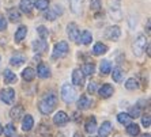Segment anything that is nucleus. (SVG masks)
I'll return each mask as SVG.
<instances>
[{
	"mask_svg": "<svg viewBox=\"0 0 151 137\" xmlns=\"http://www.w3.org/2000/svg\"><path fill=\"white\" fill-rule=\"evenodd\" d=\"M57 105V96L55 94H46L44 98L40 101L38 103V110L44 114V116H48L53 110L56 109Z\"/></svg>",
	"mask_w": 151,
	"mask_h": 137,
	"instance_id": "obj_1",
	"label": "nucleus"
},
{
	"mask_svg": "<svg viewBox=\"0 0 151 137\" xmlns=\"http://www.w3.org/2000/svg\"><path fill=\"white\" fill-rule=\"evenodd\" d=\"M61 98L65 103H72L76 99V90L72 84H63L61 87Z\"/></svg>",
	"mask_w": 151,
	"mask_h": 137,
	"instance_id": "obj_2",
	"label": "nucleus"
},
{
	"mask_svg": "<svg viewBox=\"0 0 151 137\" xmlns=\"http://www.w3.org/2000/svg\"><path fill=\"white\" fill-rule=\"evenodd\" d=\"M68 52H70V45H68V42L67 41H60V42H57L56 45H55V48H53L52 56H53V59H63V57H65L68 54Z\"/></svg>",
	"mask_w": 151,
	"mask_h": 137,
	"instance_id": "obj_3",
	"label": "nucleus"
},
{
	"mask_svg": "<svg viewBox=\"0 0 151 137\" xmlns=\"http://www.w3.org/2000/svg\"><path fill=\"white\" fill-rule=\"evenodd\" d=\"M147 39H146V37L144 35H137L136 39H135L134 45H132V49H134V54L136 57H140L142 54H143V52L146 50V48H147Z\"/></svg>",
	"mask_w": 151,
	"mask_h": 137,
	"instance_id": "obj_4",
	"label": "nucleus"
},
{
	"mask_svg": "<svg viewBox=\"0 0 151 137\" xmlns=\"http://www.w3.org/2000/svg\"><path fill=\"white\" fill-rule=\"evenodd\" d=\"M15 99V91L14 88H3L1 91H0V101L4 103H7V105H11V103L14 102Z\"/></svg>",
	"mask_w": 151,
	"mask_h": 137,
	"instance_id": "obj_5",
	"label": "nucleus"
},
{
	"mask_svg": "<svg viewBox=\"0 0 151 137\" xmlns=\"http://www.w3.org/2000/svg\"><path fill=\"white\" fill-rule=\"evenodd\" d=\"M121 35V30H120L119 26H112V27H108L105 30V38L110 39V41H117Z\"/></svg>",
	"mask_w": 151,
	"mask_h": 137,
	"instance_id": "obj_6",
	"label": "nucleus"
},
{
	"mask_svg": "<svg viewBox=\"0 0 151 137\" xmlns=\"http://www.w3.org/2000/svg\"><path fill=\"white\" fill-rule=\"evenodd\" d=\"M68 121H70V117L65 111H57L53 117V123L57 126H63V125L68 123Z\"/></svg>",
	"mask_w": 151,
	"mask_h": 137,
	"instance_id": "obj_7",
	"label": "nucleus"
},
{
	"mask_svg": "<svg viewBox=\"0 0 151 137\" xmlns=\"http://www.w3.org/2000/svg\"><path fill=\"white\" fill-rule=\"evenodd\" d=\"M109 14H110V18H112L113 21H121V19H123V12H121V8H120L119 3L110 4Z\"/></svg>",
	"mask_w": 151,
	"mask_h": 137,
	"instance_id": "obj_8",
	"label": "nucleus"
},
{
	"mask_svg": "<svg viewBox=\"0 0 151 137\" xmlns=\"http://www.w3.org/2000/svg\"><path fill=\"white\" fill-rule=\"evenodd\" d=\"M67 34L71 41H78L81 33H79V27H78L76 23H70V25L67 26Z\"/></svg>",
	"mask_w": 151,
	"mask_h": 137,
	"instance_id": "obj_9",
	"label": "nucleus"
},
{
	"mask_svg": "<svg viewBox=\"0 0 151 137\" xmlns=\"http://www.w3.org/2000/svg\"><path fill=\"white\" fill-rule=\"evenodd\" d=\"M91 105H93V99H90L87 95H81V98L78 99V103H76L79 110H86L88 107H91Z\"/></svg>",
	"mask_w": 151,
	"mask_h": 137,
	"instance_id": "obj_10",
	"label": "nucleus"
},
{
	"mask_svg": "<svg viewBox=\"0 0 151 137\" xmlns=\"http://www.w3.org/2000/svg\"><path fill=\"white\" fill-rule=\"evenodd\" d=\"M72 84L78 86V87H82L84 84V76L79 68L72 71Z\"/></svg>",
	"mask_w": 151,
	"mask_h": 137,
	"instance_id": "obj_11",
	"label": "nucleus"
},
{
	"mask_svg": "<svg viewBox=\"0 0 151 137\" xmlns=\"http://www.w3.org/2000/svg\"><path fill=\"white\" fill-rule=\"evenodd\" d=\"M113 92H114V88L112 87L110 84H102L101 88L98 90V94L101 98L106 99V98H110L113 95Z\"/></svg>",
	"mask_w": 151,
	"mask_h": 137,
	"instance_id": "obj_12",
	"label": "nucleus"
},
{
	"mask_svg": "<svg viewBox=\"0 0 151 137\" xmlns=\"http://www.w3.org/2000/svg\"><path fill=\"white\" fill-rule=\"evenodd\" d=\"M84 130H86L88 134H93L95 130H97V118H95L94 116H91L86 121V123H84Z\"/></svg>",
	"mask_w": 151,
	"mask_h": 137,
	"instance_id": "obj_13",
	"label": "nucleus"
},
{
	"mask_svg": "<svg viewBox=\"0 0 151 137\" xmlns=\"http://www.w3.org/2000/svg\"><path fill=\"white\" fill-rule=\"evenodd\" d=\"M33 49L37 53H44L48 50V42L45 39H35L33 42Z\"/></svg>",
	"mask_w": 151,
	"mask_h": 137,
	"instance_id": "obj_14",
	"label": "nucleus"
},
{
	"mask_svg": "<svg viewBox=\"0 0 151 137\" xmlns=\"http://www.w3.org/2000/svg\"><path fill=\"white\" fill-rule=\"evenodd\" d=\"M34 126V120H33V117L30 114H26L23 116V120H22V129L25 130V132H30Z\"/></svg>",
	"mask_w": 151,
	"mask_h": 137,
	"instance_id": "obj_15",
	"label": "nucleus"
},
{
	"mask_svg": "<svg viewBox=\"0 0 151 137\" xmlns=\"http://www.w3.org/2000/svg\"><path fill=\"white\" fill-rule=\"evenodd\" d=\"M93 41V35L88 30H83V31L79 34V38H78L76 42L83 44V45H88V44Z\"/></svg>",
	"mask_w": 151,
	"mask_h": 137,
	"instance_id": "obj_16",
	"label": "nucleus"
},
{
	"mask_svg": "<svg viewBox=\"0 0 151 137\" xmlns=\"http://www.w3.org/2000/svg\"><path fill=\"white\" fill-rule=\"evenodd\" d=\"M112 123L109 122V121H105V122H102L101 128L98 129V133L101 137H108L110 133H112Z\"/></svg>",
	"mask_w": 151,
	"mask_h": 137,
	"instance_id": "obj_17",
	"label": "nucleus"
},
{
	"mask_svg": "<svg viewBox=\"0 0 151 137\" xmlns=\"http://www.w3.org/2000/svg\"><path fill=\"white\" fill-rule=\"evenodd\" d=\"M23 107H22L21 105H17V106H14L12 109H11V111H10V117L12 118V120H15V121H18L21 117H23Z\"/></svg>",
	"mask_w": 151,
	"mask_h": 137,
	"instance_id": "obj_18",
	"label": "nucleus"
},
{
	"mask_svg": "<svg viewBox=\"0 0 151 137\" xmlns=\"http://www.w3.org/2000/svg\"><path fill=\"white\" fill-rule=\"evenodd\" d=\"M83 1H84V0H70L71 11H72L74 14L79 15L82 12V6H83Z\"/></svg>",
	"mask_w": 151,
	"mask_h": 137,
	"instance_id": "obj_19",
	"label": "nucleus"
},
{
	"mask_svg": "<svg viewBox=\"0 0 151 137\" xmlns=\"http://www.w3.org/2000/svg\"><path fill=\"white\" fill-rule=\"evenodd\" d=\"M81 72L83 73V76H93L95 72V65L93 63H87L83 64L81 68Z\"/></svg>",
	"mask_w": 151,
	"mask_h": 137,
	"instance_id": "obj_20",
	"label": "nucleus"
},
{
	"mask_svg": "<svg viewBox=\"0 0 151 137\" xmlns=\"http://www.w3.org/2000/svg\"><path fill=\"white\" fill-rule=\"evenodd\" d=\"M26 34H27V27L26 26H19L18 27V30L15 31V35H14V39H15V42H21L22 39L26 37Z\"/></svg>",
	"mask_w": 151,
	"mask_h": 137,
	"instance_id": "obj_21",
	"label": "nucleus"
},
{
	"mask_svg": "<svg viewBox=\"0 0 151 137\" xmlns=\"http://www.w3.org/2000/svg\"><path fill=\"white\" fill-rule=\"evenodd\" d=\"M106 52H108V46L102 42L95 44L94 48H93V54L94 56H101V54H105Z\"/></svg>",
	"mask_w": 151,
	"mask_h": 137,
	"instance_id": "obj_22",
	"label": "nucleus"
},
{
	"mask_svg": "<svg viewBox=\"0 0 151 137\" xmlns=\"http://www.w3.org/2000/svg\"><path fill=\"white\" fill-rule=\"evenodd\" d=\"M37 75H38L41 79H46V77L50 76V69L46 67L45 64H40L38 68H37Z\"/></svg>",
	"mask_w": 151,
	"mask_h": 137,
	"instance_id": "obj_23",
	"label": "nucleus"
},
{
	"mask_svg": "<svg viewBox=\"0 0 151 137\" xmlns=\"http://www.w3.org/2000/svg\"><path fill=\"white\" fill-rule=\"evenodd\" d=\"M3 76H4V81H6L7 84H11V83H15V81H17V75L10 69H4Z\"/></svg>",
	"mask_w": 151,
	"mask_h": 137,
	"instance_id": "obj_24",
	"label": "nucleus"
},
{
	"mask_svg": "<svg viewBox=\"0 0 151 137\" xmlns=\"http://www.w3.org/2000/svg\"><path fill=\"white\" fill-rule=\"evenodd\" d=\"M22 77H23L26 81L34 80V77H35V71L33 69V68H25V69H23V72H22Z\"/></svg>",
	"mask_w": 151,
	"mask_h": 137,
	"instance_id": "obj_25",
	"label": "nucleus"
},
{
	"mask_svg": "<svg viewBox=\"0 0 151 137\" xmlns=\"http://www.w3.org/2000/svg\"><path fill=\"white\" fill-rule=\"evenodd\" d=\"M99 69H101L102 75H109L112 72V64L109 60H102L101 65H99Z\"/></svg>",
	"mask_w": 151,
	"mask_h": 137,
	"instance_id": "obj_26",
	"label": "nucleus"
},
{
	"mask_svg": "<svg viewBox=\"0 0 151 137\" xmlns=\"http://www.w3.org/2000/svg\"><path fill=\"white\" fill-rule=\"evenodd\" d=\"M19 8H21L23 12H26V14H30V12H32V8H33V3L30 0H21Z\"/></svg>",
	"mask_w": 151,
	"mask_h": 137,
	"instance_id": "obj_27",
	"label": "nucleus"
},
{
	"mask_svg": "<svg viewBox=\"0 0 151 137\" xmlns=\"http://www.w3.org/2000/svg\"><path fill=\"white\" fill-rule=\"evenodd\" d=\"M8 19L11 22H19L21 21V12L17 8H10L8 10Z\"/></svg>",
	"mask_w": 151,
	"mask_h": 137,
	"instance_id": "obj_28",
	"label": "nucleus"
},
{
	"mask_svg": "<svg viewBox=\"0 0 151 137\" xmlns=\"http://www.w3.org/2000/svg\"><path fill=\"white\" fill-rule=\"evenodd\" d=\"M127 133L129 134V136H132V137L139 136V133H140V128H139V125H136V123H129L128 128H127Z\"/></svg>",
	"mask_w": 151,
	"mask_h": 137,
	"instance_id": "obj_29",
	"label": "nucleus"
},
{
	"mask_svg": "<svg viewBox=\"0 0 151 137\" xmlns=\"http://www.w3.org/2000/svg\"><path fill=\"white\" fill-rule=\"evenodd\" d=\"M26 61L25 56H22V54H17V56H12L10 60V64L11 65H14V67H19L22 64Z\"/></svg>",
	"mask_w": 151,
	"mask_h": 137,
	"instance_id": "obj_30",
	"label": "nucleus"
},
{
	"mask_svg": "<svg viewBox=\"0 0 151 137\" xmlns=\"http://www.w3.org/2000/svg\"><path fill=\"white\" fill-rule=\"evenodd\" d=\"M123 76H124L123 71L120 69L119 67H117V68H113V73H112V77H113V80L116 81V83H120V81L123 80Z\"/></svg>",
	"mask_w": 151,
	"mask_h": 137,
	"instance_id": "obj_31",
	"label": "nucleus"
},
{
	"mask_svg": "<svg viewBox=\"0 0 151 137\" xmlns=\"http://www.w3.org/2000/svg\"><path fill=\"white\" fill-rule=\"evenodd\" d=\"M117 121H119L121 125H129L131 123V117L127 114V113H120L117 116Z\"/></svg>",
	"mask_w": 151,
	"mask_h": 137,
	"instance_id": "obj_32",
	"label": "nucleus"
},
{
	"mask_svg": "<svg viewBox=\"0 0 151 137\" xmlns=\"http://www.w3.org/2000/svg\"><path fill=\"white\" fill-rule=\"evenodd\" d=\"M125 88L127 90H137L139 88V83H137V80L135 77H131V79H128L125 81Z\"/></svg>",
	"mask_w": 151,
	"mask_h": 137,
	"instance_id": "obj_33",
	"label": "nucleus"
},
{
	"mask_svg": "<svg viewBox=\"0 0 151 137\" xmlns=\"http://www.w3.org/2000/svg\"><path fill=\"white\" fill-rule=\"evenodd\" d=\"M34 6L37 10L45 11V10H48V7H49V0H37Z\"/></svg>",
	"mask_w": 151,
	"mask_h": 137,
	"instance_id": "obj_34",
	"label": "nucleus"
},
{
	"mask_svg": "<svg viewBox=\"0 0 151 137\" xmlns=\"http://www.w3.org/2000/svg\"><path fill=\"white\" fill-rule=\"evenodd\" d=\"M3 132H4V136L6 137H14L17 130H15V126L12 125V123H8L7 126L3 129Z\"/></svg>",
	"mask_w": 151,
	"mask_h": 137,
	"instance_id": "obj_35",
	"label": "nucleus"
},
{
	"mask_svg": "<svg viewBox=\"0 0 151 137\" xmlns=\"http://www.w3.org/2000/svg\"><path fill=\"white\" fill-rule=\"evenodd\" d=\"M101 7H102L101 0H91V1H90V8H91L93 12H98V11H101Z\"/></svg>",
	"mask_w": 151,
	"mask_h": 137,
	"instance_id": "obj_36",
	"label": "nucleus"
},
{
	"mask_svg": "<svg viewBox=\"0 0 151 137\" xmlns=\"http://www.w3.org/2000/svg\"><path fill=\"white\" fill-rule=\"evenodd\" d=\"M37 33H38V35L41 37V39H45L46 37H48V34H49V31H48V29H46L45 26H38V27H37Z\"/></svg>",
	"mask_w": 151,
	"mask_h": 137,
	"instance_id": "obj_37",
	"label": "nucleus"
},
{
	"mask_svg": "<svg viewBox=\"0 0 151 137\" xmlns=\"http://www.w3.org/2000/svg\"><path fill=\"white\" fill-rule=\"evenodd\" d=\"M128 116H129L131 118H139V117H140V107H139V106H135V107H132Z\"/></svg>",
	"mask_w": 151,
	"mask_h": 137,
	"instance_id": "obj_38",
	"label": "nucleus"
},
{
	"mask_svg": "<svg viewBox=\"0 0 151 137\" xmlns=\"http://www.w3.org/2000/svg\"><path fill=\"white\" fill-rule=\"evenodd\" d=\"M142 123H143L144 128H150V125H151L150 114H144V116H142Z\"/></svg>",
	"mask_w": 151,
	"mask_h": 137,
	"instance_id": "obj_39",
	"label": "nucleus"
},
{
	"mask_svg": "<svg viewBox=\"0 0 151 137\" xmlns=\"http://www.w3.org/2000/svg\"><path fill=\"white\" fill-rule=\"evenodd\" d=\"M44 16H45V19H48V21H55V19L57 18V15L55 14V11L53 10H48V12H45Z\"/></svg>",
	"mask_w": 151,
	"mask_h": 137,
	"instance_id": "obj_40",
	"label": "nucleus"
},
{
	"mask_svg": "<svg viewBox=\"0 0 151 137\" xmlns=\"http://www.w3.org/2000/svg\"><path fill=\"white\" fill-rule=\"evenodd\" d=\"M97 83H95V81H90V83H88V86H87V92L88 94H94L95 91H97Z\"/></svg>",
	"mask_w": 151,
	"mask_h": 137,
	"instance_id": "obj_41",
	"label": "nucleus"
},
{
	"mask_svg": "<svg viewBox=\"0 0 151 137\" xmlns=\"http://www.w3.org/2000/svg\"><path fill=\"white\" fill-rule=\"evenodd\" d=\"M7 29V21L3 15H0V31H4Z\"/></svg>",
	"mask_w": 151,
	"mask_h": 137,
	"instance_id": "obj_42",
	"label": "nucleus"
},
{
	"mask_svg": "<svg viewBox=\"0 0 151 137\" xmlns=\"http://www.w3.org/2000/svg\"><path fill=\"white\" fill-rule=\"evenodd\" d=\"M52 10L55 11V14H56V15H61V14H63V8H61V6H57V4H56Z\"/></svg>",
	"mask_w": 151,
	"mask_h": 137,
	"instance_id": "obj_43",
	"label": "nucleus"
},
{
	"mask_svg": "<svg viewBox=\"0 0 151 137\" xmlns=\"http://www.w3.org/2000/svg\"><path fill=\"white\" fill-rule=\"evenodd\" d=\"M147 34H150V21L147 22Z\"/></svg>",
	"mask_w": 151,
	"mask_h": 137,
	"instance_id": "obj_44",
	"label": "nucleus"
},
{
	"mask_svg": "<svg viewBox=\"0 0 151 137\" xmlns=\"http://www.w3.org/2000/svg\"><path fill=\"white\" fill-rule=\"evenodd\" d=\"M74 137H83V136H82V134H81V133H79V132H76V133H75V134H74Z\"/></svg>",
	"mask_w": 151,
	"mask_h": 137,
	"instance_id": "obj_45",
	"label": "nucleus"
},
{
	"mask_svg": "<svg viewBox=\"0 0 151 137\" xmlns=\"http://www.w3.org/2000/svg\"><path fill=\"white\" fill-rule=\"evenodd\" d=\"M142 137H151V136H150V133H144Z\"/></svg>",
	"mask_w": 151,
	"mask_h": 137,
	"instance_id": "obj_46",
	"label": "nucleus"
},
{
	"mask_svg": "<svg viewBox=\"0 0 151 137\" xmlns=\"http://www.w3.org/2000/svg\"><path fill=\"white\" fill-rule=\"evenodd\" d=\"M3 133V126H1V125H0V134Z\"/></svg>",
	"mask_w": 151,
	"mask_h": 137,
	"instance_id": "obj_47",
	"label": "nucleus"
},
{
	"mask_svg": "<svg viewBox=\"0 0 151 137\" xmlns=\"http://www.w3.org/2000/svg\"><path fill=\"white\" fill-rule=\"evenodd\" d=\"M30 1H33V0H30Z\"/></svg>",
	"mask_w": 151,
	"mask_h": 137,
	"instance_id": "obj_48",
	"label": "nucleus"
}]
</instances>
